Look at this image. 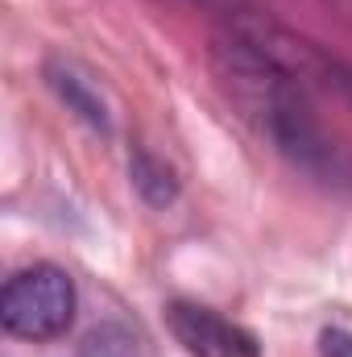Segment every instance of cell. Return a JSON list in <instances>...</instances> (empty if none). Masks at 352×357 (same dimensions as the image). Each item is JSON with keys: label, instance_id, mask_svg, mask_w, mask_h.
<instances>
[{"label": "cell", "instance_id": "cell-1", "mask_svg": "<svg viewBox=\"0 0 352 357\" xmlns=\"http://www.w3.org/2000/svg\"><path fill=\"white\" fill-rule=\"evenodd\" d=\"M75 320V282L63 266L17 270L0 291V324L21 341H54Z\"/></svg>", "mask_w": 352, "mask_h": 357}, {"label": "cell", "instance_id": "cell-2", "mask_svg": "<svg viewBox=\"0 0 352 357\" xmlns=\"http://www.w3.org/2000/svg\"><path fill=\"white\" fill-rule=\"evenodd\" d=\"M166 328L191 357H262V345L253 333H245L241 324H232L228 316L203 307V303H186L175 299L166 303Z\"/></svg>", "mask_w": 352, "mask_h": 357}, {"label": "cell", "instance_id": "cell-3", "mask_svg": "<svg viewBox=\"0 0 352 357\" xmlns=\"http://www.w3.org/2000/svg\"><path fill=\"white\" fill-rule=\"evenodd\" d=\"M46 75H50V88L63 96V104H67L71 112H79L91 129H104V133H108V108H104V100L91 91L88 79H79L71 67H50Z\"/></svg>", "mask_w": 352, "mask_h": 357}, {"label": "cell", "instance_id": "cell-4", "mask_svg": "<svg viewBox=\"0 0 352 357\" xmlns=\"http://www.w3.org/2000/svg\"><path fill=\"white\" fill-rule=\"evenodd\" d=\"M133 187H137L150 204H170V199H175V191H178L175 175H170L154 154H145V150L133 158Z\"/></svg>", "mask_w": 352, "mask_h": 357}, {"label": "cell", "instance_id": "cell-5", "mask_svg": "<svg viewBox=\"0 0 352 357\" xmlns=\"http://www.w3.org/2000/svg\"><path fill=\"white\" fill-rule=\"evenodd\" d=\"M319 357H352V333L349 328H323V333H319Z\"/></svg>", "mask_w": 352, "mask_h": 357}]
</instances>
